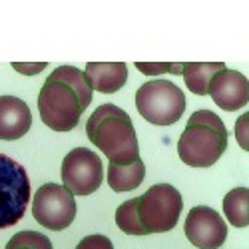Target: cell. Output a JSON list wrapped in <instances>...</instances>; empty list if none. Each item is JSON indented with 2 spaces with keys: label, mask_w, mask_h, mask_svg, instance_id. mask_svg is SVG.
<instances>
[{
  "label": "cell",
  "mask_w": 249,
  "mask_h": 249,
  "mask_svg": "<svg viewBox=\"0 0 249 249\" xmlns=\"http://www.w3.org/2000/svg\"><path fill=\"white\" fill-rule=\"evenodd\" d=\"M227 148V128L221 118L210 110H197L178 142V154L192 168H210Z\"/></svg>",
  "instance_id": "obj_3"
},
{
  "label": "cell",
  "mask_w": 249,
  "mask_h": 249,
  "mask_svg": "<svg viewBox=\"0 0 249 249\" xmlns=\"http://www.w3.org/2000/svg\"><path fill=\"white\" fill-rule=\"evenodd\" d=\"M136 68L142 74H163V72H170V74H181L183 64H148V62H136Z\"/></svg>",
  "instance_id": "obj_18"
},
{
  "label": "cell",
  "mask_w": 249,
  "mask_h": 249,
  "mask_svg": "<svg viewBox=\"0 0 249 249\" xmlns=\"http://www.w3.org/2000/svg\"><path fill=\"white\" fill-rule=\"evenodd\" d=\"M207 94L225 112H235L249 102V82L237 70H219L207 86Z\"/></svg>",
  "instance_id": "obj_10"
},
{
  "label": "cell",
  "mask_w": 249,
  "mask_h": 249,
  "mask_svg": "<svg viewBox=\"0 0 249 249\" xmlns=\"http://www.w3.org/2000/svg\"><path fill=\"white\" fill-rule=\"evenodd\" d=\"M92 86L86 74L74 66L56 68L38 94L40 120L54 132H70L92 102Z\"/></svg>",
  "instance_id": "obj_1"
},
{
  "label": "cell",
  "mask_w": 249,
  "mask_h": 249,
  "mask_svg": "<svg viewBox=\"0 0 249 249\" xmlns=\"http://www.w3.org/2000/svg\"><path fill=\"white\" fill-rule=\"evenodd\" d=\"M76 249H114V245L106 235H98L96 233V235L84 237L76 245Z\"/></svg>",
  "instance_id": "obj_19"
},
{
  "label": "cell",
  "mask_w": 249,
  "mask_h": 249,
  "mask_svg": "<svg viewBox=\"0 0 249 249\" xmlns=\"http://www.w3.org/2000/svg\"><path fill=\"white\" fill-rule=\"evenodd\" d=\"M116 223L120 230L128 235H148L138 217V199L136 197L124 201L116 210Z\"/></svg>",
  "instance_id": "obj_16"
},
{
  "label": "cell",
  "mask_w": 249,
  "mask_h": 249,
  "mask_svg": "<svg viewBox=\"0 0 249 249\" xmlns=\"http://www.w3.org/2000/svg\"><path fill=\"white\" fill-rule=\"evenodd\" d=\"M223 68H225L223 62H188L181 68V76L190 92L197 96H207L210 80L213 78V74H217Z\"/></svg>",
  "instance_id": "obj_14"
},
{
  "label": "cell",
  "mask_w": 249,
  "mask_h": 249,
  "mask_svg": "<svg viewBox=\"0 0 249 249\" xmlns=\"http://www.w3.org/2000/svg\"><path fill=\"white\" fill-rule=\"evenodd\" d=\"M86 78L92 90L102 94L118 92L128 80V66L124 62H90L86 64Z\"/></svg>",
  "instance_id": "obj_12"
},
{
  "label": "cell",
  "mask_w": 249,
  "mask_h": 249,
  "mask_svg": "<svg viewBox=\"0 0 249 249\" xmlns=\"http://www.w3.org/2000/svg\"><path fill=\"white\" fill-rule=\"evenodd\" d=\"M245 120H247V114H243L239 120H237V126H235V136H237V142L241 143L243 150H249L247 146V140H245Z\"/></svg>",
  "instance_id": "obj_20"
},
{
  "label": "cell",
  "mask_w": 249,
  "mask_h": 249,
  "mask_svg": "<svg viewBox=\"0 0 249 249\" xmlns=\"http://www.w3.org/2000/svg\"><path fill=\"white\" fill-rule=\"evenodd\" d=\"M6 249H54L52 241L38 231H18L6 243Z\"/></svg>",
  "instance_id": "obj_17"
},
{
  "label": "cell",
  "mask_w": 249,
  "mask_h": 249,
  "mask_svg": "<svg viewBox=\"0 0 249 249\" xmlns=\"http://www.w3.org/2000/svg\"><path fill=\"white\" fill-rule=\"evenodd\" d=\"M86 134L94 146L110 160V163L126 165L140 158L134 122L128 112L114 104H102L92 112L86 124Z\"/></svg>",
  "instance_id": "obj_2"
},
{
  "label": "cell",
  "mask_w": 249,
  "mask_h": 249,
  "mask_svg": "<svg viewBox=\"0 0 249 249\" xmlns=\"http://www.w3.org/2000/svg\"><path fill=\"white\" fill-rule=\"evenodd\" d=\"M138 199V217L146 233H165L172 231L183 207L181 194L170 183H158L136 197Z\"/></svg>",
  "instance_id": "obj_5"
},
{
  "label": "cell",
  "mask_w": 249,
  "mask_h": 249,
  "mask_svg": "<svg viewBox=\"0 0 249 249\" xmlns=\"http://www.w3.org/2000/svg\"><path fill=\"white\" fill-rule=\"evenodd\" d=\"M185 237L199 249H217L227 237V225L223 217L207 205L192 207L183 225Z\"/></svg>",
  "instance_id": "obj_9"
},
{
  "label": "cell",
  "mask_w": 249,
  "mask_h": 249,
  "mask_svg": "<svg viewBox=\"0 0 249 249\" xmlns=\"http://www.w3.org/2000/svg\"><path fill=\"white\" fill-rule=\"evenodd\" d=\"M32 126V114L24 100L0 96V140H20Z\"/></svg>",
  "instance_id": "obj_11"
},
{
  "label": "cell",
  "mask_w": 249,
  "mask_h": 249,
  "mask_svg": "<svg viewBox=\"0 0 249 249\" xmlns=\"http://www.w3.org/2000/svg\"><path fill=\"white\" fill-rule=\"evenodd\" d=\"M136 108L154 126H172L185 112V96L170 80H150L138 88Z\"/></svg>",
  "instance_id": "obj_4"
},
{
  "label": "cell",
  "mask_w": 249,
  "mask_h": 249,
  "mask_svg": "<svg viewBox=\"0 0 249 249\" xmlns=\"http://www.w3.org/2000/svg\"><path fill=\"white\" fill-rule=\"evenodd\" d=\"M225 217L233 227H245L249 223V190L235 188L223 197Z\"/></svg>",
  "instance_id": "obj_15"
},
{
  "label": "cell",
  "mask_w": 249,
  "mask_h": 249,
  "mask_svg": "<svg viewBox=\"0 0 249 249\" xmlns=\"http://www.w3.org/2000/svg\"><path fill=\"white\" fill-rule=\"evenodd\" d=\"M143 178H146V165H143L140 158L126 165H120V163L108 165V185L118 194L136 190L143 181Z\"/></svg>",
  "instance_id": "obj_13"
},
{
  "label": "cell",
  "mask_w": 249,
  "mask_h": 249,
  "mask_svg": "<svg viewBox=\"0 0 249 249\" xmlns=\"http://www.w3.org/2000/svg\"><path fill=\"white\" fill-rule=\"evenodd\" d=\"M30 201L26 170L12 158L0 154V230L16 225L24 217Z\"/></svg>",
  "instance_id": "obj_6"
},
{
  "label": "cell",
  "mask_w": 249,
  "mask_h": 249,
  "mask_svg": "<svg viewBox=\"0 0 249 249\" xmlns=\"http://www.w3.org/2000/svg\"><path fill=\"white\" fill-rule=\"evenodd\" d=\"M32 215L46 230H52V231L66 230L76 217L74 196L64 185H58V183L40 185L32 201Z\"/></svg>",
  "instance_id": "obj_7"
},
{
  "label": "cell",
  "mask_w": 249,
  "mask_h": 249,
  "mask_svg": "<svg viewBox=\"0 0 249 249\" xmlns=\"http://www.w3.org/2000/svg\"><path fill=\"white\" fill-rule=\"evenodd\" d=\"M102 160L88 148H74L62 161V181L72 196L94 194L102 185Z\"/></svg>",
  "instance_id": "obj_8"
},
{
  "label": "cell",
  "mask_w": 249,
  "mask_h": 249,
  "mask_svg": "<svg viewBox=\"0 0 249 249\" xmlns=\"http://www.w3.org/2000/svg\"><path fill=\"white\" fill-rule=\"evenodd\" d=\"M12 68L18 70V72H22V74H36L40 70H44L46 64H44V62H40V64H18V62H14Z\"/></svg>",
  "instance_id": "obj_21"
}]
</instances>
